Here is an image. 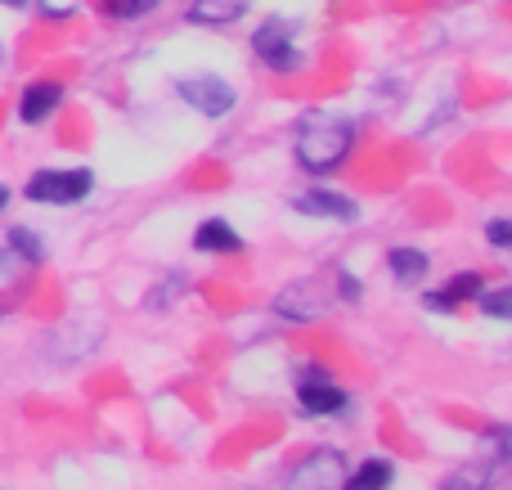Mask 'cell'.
I'll use <instances>...</instances> for the list:
<instances>
[{
    "label": "cell",
    "instance_id": "obj_24",
    "mask_svg": "<svg viewBox=\"0 0 512 490\" xmlns=\"http://www.w3.org/2000/svg\"><path fill=\"white\" fill-rule=\"evenodd\" d=\"M9 194H14V189H9V185H0V212H5V207H9Z\"/></svg>",
    "mask_w": 512,
    "mask_h": 490
},
{
    "label": "cell",
    "instance_id": "obj_17",
    "mask_svg": "<svg viewBox=\"0 0 512 490\" xmlns=\"http://www.w3.org/2000/svg\"><path fill=\"white\" fill-rule=\"evenodd\" d=\"M99 14L131 23V18H144V5H140V0H99Z\"/></svg>",
    "mask_w": 512,
    "mask_h": 490
},
{
    "label": "cell",
    "instance_id": "obj_5",
    "mask_svg": "<svg viewBox=\"0 0 512 490\" xmlns=\"http://www.w3.org/2000/svg\"><path fill=\"white\" fill-rule=\"evenodd\" d=\"M297 405L310 419H324V414H342L346 392L319 365H301L297 369Z\"/></svg>",
    "mask_w": 512,
    "mask_h": 490
},
{
    "label": "cell",
    "instance_id": "obj_25",
    "mask_svg": "<svg viewBox=\"0 0 512 490\" xmlns=\"http://www.w3.org/2000/svg\"><path fill=\"white\" fill-rule=\"evenodd\" d=\"M140 5H144V14H149V9H153V5H162V0H140Z\"/></svg>",
    "mask_w": 512,
    "mask_h": 490
},
{
    "label": "cell",
    "instance_id": "obj_8",
    "mask_svg": "<svg viewBox=\"0 0 512 490\" xmlns=\"http://www.w3.org/2000/svg\"><path fill=\"white\" fill-rule=\"evenodd\" d=\"M292 212L319 216V221H355V216H360V203L337 194V189H306V194L292 198Z\"/></svg>",
    "mask_w": 512,
    "mask_h": 490
},
{
    "label": "cell",
    "instance_id": "obj_10",
    "mask_svg": "<svg viewBox=\"0 0 512 490\" xmlns=\"http://www.w3.org/2000/svg\"><path fill=\"white\" fill-rule=\"evenodd\" d=\"M481 288H486V279H481L477 270H463V275H454L450 284H441L436 293H427V311H459L463 302H477Z\"/></svg>",
    "mask_w": 512,
    "mask_h": 490
},
{
    "label": "cell",
    "instance_id": "obj_23",
    "mask_svg": "<svg viewBox=\"0 0 512 490\" xmlns=\"http://www.w3.org/2000/svg\"><path fill=\"white\" fill-rule=\"evenodd\" d=\"M445 490H477V482H468V477H454V482H445Z\"/></svg>",
    "mask_w": 512,
    "mask_h": 490
},
{
    "label": "cell",
    "instance_id": "obj_1",
    "mask_svg": "<svg viewBox=\"0 0 512 490\" xmlns=\"http://www.w3.org/2000/svg\"><path fill=\"white\" fill-rule=\"evenodd\" d=\"M351 144H355L351 122H342V117H310L297 131L292 153H297V167H306L310 176H328V171H337L346 162Z\"/></svg>",
    "mask_w": 512,
    "mask_h": 490
},
{
    "label": "cell",
    "instance_id": "obj_2",
    "mask_svg": "<svg viewBox=\"0 0 512 490\" xmlns=\"http://www.w3.org/2000/svg\"><path fill=\"white\" fill-rule=\"evenodd\" d=\"M95 189V176L86 167H45L36 176H27L23 198L27 203H41V207H72Z\"/></svg>",
    "mask_w": 512,
    "mask_h": 490
},
{
    "label": "cell",
    "instance_id": "obj_13",
    "mask_svg": "<svg viewBox=\"0 0 512 490\" xmlns=\"http://www.w3.org/2000/svg\"><path fill=\"white\" fill-rule=\"evenodd\" d=\"M387 266H391V275H396V284H423L427 270H432V257H427L423 248H391Z\"/></svg>",
    "mask_w": 512,
    "mask_h": 490
},
{
    "label": "cell",
    "instance_id": "obj_20",
    "mask_svg": "<svg viewBox=\"0 0 512 490\" xmlns=\"http://www.w3.org/2000/svg\"><path fill=\"white\" fill-rule=\"evenodd\" d=\"M486 239L495 243V248H508V243H512V234H508V221H504V216H499V221H490V225H486Z\"/></svg>",
    "mask_w": 512,
    "mask_h": 490
},
{
    "label": "cell",
    "instance_id": "obj_11",
    "mask_svg": "<svg viewBox=\"0 0 512 490\" xmlns=\"http://www.w3.org/2000/svg\"><path fill=\"white\" fill-rule=\"evenodd\" d=\"M194 248L198 252H212V257H230V252L243 248L239 230H234L230 221H221V216H212V221H203L194 230Z\"/></svg>",
    "mask_w": 512,
    "mask_h": 490
},
{
    "label": "cell",
    "instance_id": "obj_18",
    "mask_svg": "<svg viewBox=\"0 0 512 490\" xmlns=\"http://www.w3.org/2000/svg\"><path fill=\"white\" fill-rule=\"evenodd\" d=\"M477 302H481V311L486 315H495V320H508V311H512V297H508V288H495V293H486V288H481L477 293Z\"/></svg>",
    "mask_w": 512,
    "mask_h": 490
},
{
    "label": "cell",
    "instance_id": "obj_4",
    "mask_svg": "<svg viewBox=\"0 0 512 490\" xmlns=\"http://www.w3.org/2000/svg\"><path fill=\"white\" fill-rule=\"evenodd\" d=\"M346 482V455L342 450H315L288 473L283 490H342Z\"/></svg>",
    "mask_w": 512,
    "mask_h": 490
},
{
    "label": "cell",
    "instance_id": "obj_3",
    "mask_svg": "<svg viewBox=\"0 0 512 490\" xmlns=\"http://www.w3.org/2000/svg\"><path fill=\"white\" fill-rule=\"evenodd\" d=\"M252 50H256V59H261L270 72H297L301 63H306V54H301V45H297V23H292V18H283V14L265 18V23L256 27V32H252Z\"/></svg>",
    "mask_w": 512,
    "mask_h": 490
},
{
    "label": "cell",
    "instance_id": "obj_19",
    "mask_svg": "<svg viewBox=\"0 0 512 490\" xmlns=\"http://www.w3.org/2000/svg\"><path fill=\"white\" fill-rule=\"evenodd\" d=\"M36 5H41V14H45V18H72V14H77L81 0H36Z\"/></svg>",
    "mask_w": 512,
    "mask_h": 490
},
{
    "label": "cell",
    "instance_id": "obj_16",
    "mask_svg": "<svg viewBox=\"0 0 512 490\" xmlns=\"http://www.w3.org/2000/svg\"><path fill=\"white\" fill-rule=\"evenodd\" d=\"M9 252H14L18 261H27V266H41L45 261V248H41V239H36L32 230H27V225H14V230H9Z\"/></svg>",
    "mask_w": 512,
    "mask_h": 490
},
{
    "label": "cell",
    "instance_id": "obj_9",
    "mask_svg": "<svg viewBox=\"0 0 512 490\" xmlns=\"http://www.w3.org/2000/svg\"><path fill=\"white\" fill-rule=\"evenodd\" d=\"M59 104H63V86L41 77L32 86H23V95H18V122L41 126V122H50V113H59Z\"/></svg>",
    "mask_w": 512,
    "mask_h": 490
},
{
    "label": "cell",
    "instance_id": "obj_22",
    "mask_svg": "<svg viewBox=\"0 0 512 490\" xmlns=\"http://www.w3.org/2000/svg\"><path fill=\"white\" fill-rule=\"evenodd\" d=\"M477 490H508V473H504V455H499V473L490 477V482H481Z\"/></svg>",
    "mask_w": 512,
    "mask_h": 490
},
{
    "label": "cell",
    "instance_id": "obj_6",
    "mask_svg": "<svg viewBox=\"0 0 512 490\" xmlns=\"http://www.w3.org/2000/svg\"><path fill=\"white\" fill-rule=\"evenodd\" d=\"M180 99H185L189 108H198L203 117H225L234 108V86L225 77H212V72H203V77H180L176 81Z\"/></svg>",
    "mask_w": 512,
    "mask_h": 490
},
{
    "label": "cell",
    "instance_id": "obj_12",
    "mask_svg": "<svg viewBox=\"0 0 512 490\" xmlns=\"http://www.w3.org/2000/svg\"><path fill=\"white\" fill-rule=\"evenodd\" d=\"M252 9V0H194L189 5V23L198 27H230Z\"/></svg>",
    "mask_w": 512,
    "mask_h": 490
},
{
    "label": "cell",
    "instance_id": "obj_15",
    "mask_svg": "<svg viewBox=\"0 0 512 490\" xmlns=\"http://www.w3.org/2000/svg\"><path fill=\"white\" fill-rule=\"evenodd\" d=\"M27 275H32V266H27V261H18L14 252H0V315L9 311V302H14L18 293H23Z\"/></svg>",
    "mask_w": 512,
    "mask_h": 490
},
{
    "label": "cell",
    "instance_id": "obj_14",
    "mask_svg": "<svg viewBox=\"0 0 512 490\" xmlns=\"http://www.w3.org/2000/svg\"><path fill=\"white\" fill-rule=\"evenodd\" d=\"M396 482V464L391 459H364L355 473H346L342 490H391Z\"/></svg>",
    "mask_w": 512,
    "mask_h": 490
},
{
    "label": "cell",
    "instance_id": "obj_7",
    "mask_svg": "<svg viewBox=\"0 0 512 490\" xmlns=\"http://www.w3.org/2000/svg\"><path fill=\"white\" fill-rule=\"evenodd\" d=\"M328 306V293L319 279H301V284H288L279 297H274V315L283 320H319Z\"/></svg>",
    "mask_w": 512,
    "mask_h": 490
},
{
    "label": "cell",
    "instance_id": "obj_26",
    "mask_svg": "<svg viewBox=\"0 0 512 490\" xmlns=\"http://www.w3.org/2000/svg\"><path fill=\"white\" fill-rule=\"evenodd\" d=\"M0 5H27V0H0Z\"/></svg>",
    "mask_w": 512,
    "mask_h": 490
},
{
    "label": "cell",
    "instance_id": "obj_21",
    "mask_svg": "<svg viewBox=\"0 0 512 490\" xmlns=\"http://www.w3.org/2000/svg\"><path fill=\"white\" fill-rule=\"evenodd\" d=\"M337 297H342V302H360V279L337 275Z\"/></svg>",
    "mask_w": 512,
    "mask_h": 490
}]
</instances>
